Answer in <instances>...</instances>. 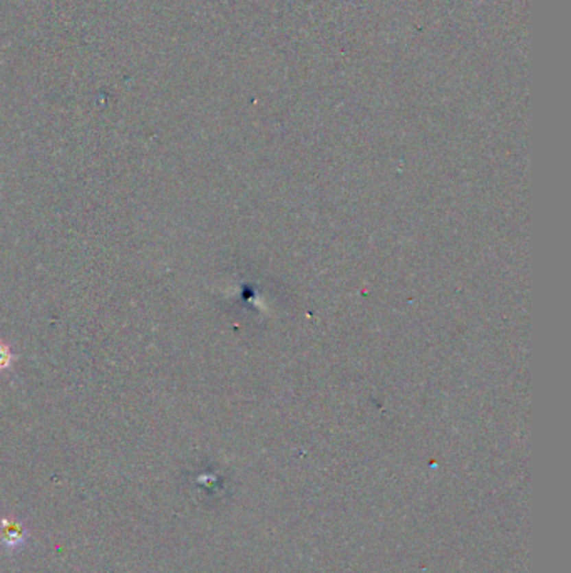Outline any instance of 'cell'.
<instances>
[{
	"instance_id": "6da1fadb",
	"label": "cell",
	"mask_w": 571,
	"mask_h": 573,
	"mask_svg": "<svg viewBox=\"0 0 571 573\" xmlns=\"http://www.w3.org/2000/svg\"><path fill=\"white\" fill-rule=\"evenodd\" d=\"M3 543L9 546H19L24 541V531L21 530V526L15 525V523H5V528L2 531Z\"/></svg>"
},
{
	"instance_id": "7a4b0ae2",
	"label": "cell",
	"mask_w": 571,
	"mask_h": 573,
	"mask_svg": "<svg viewBox=\"0 0 571 573\" xmlns=\"http://www.w3.org/2000/svg\"><path fill=\"white\" fill-rule=\"evenodd\" d=\"M14 362V354L10 351V347L0 339V373L5 369H9L10 364Z\"/></svg>"
}]
</instances>
